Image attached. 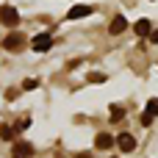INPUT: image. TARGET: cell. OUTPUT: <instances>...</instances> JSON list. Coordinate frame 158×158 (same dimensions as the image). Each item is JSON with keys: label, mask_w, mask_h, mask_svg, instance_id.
Masks as SVG:
<instances>
[{"label": "cell", "mask_w": 158, "mask_h": 158, "mask_svg": "<svg viewBox=\"0 0 158 158\" xmlns=\"http://www.w3.org/2000/svg\"><path fill=\"white\" fill-rule=\"evenodd\" d=\"M31 47H33L36 53H47V50L53 47V36H50V33H36V36L31 39Z\"/></svg>", "instance_id": "obj_2"}, {"label": "cell", "mask_w": 158, "mask_h": 158, "mask_svg": "<svg viewBox=\"0 0 158 158\" xmlns=\"http://www.w3.org/2000/svg\"><path fill=\"white\" fill-rule=\"evenodd\" d=\"M150 42H153V44H158V31H153V33H150Z\"/></svg>", "instance_id": "obj_15"}, {"label": "cell", "mask_w": 158, "mask_h": 158, "mask_svg": "<svg viewBox=\"0 0 158 158\" xmlns=\"http://www.w3.org/2000/svg\"><path fill=\"white\" fill-rule=\"evenodd\" d=\"M78 158H92V156H78Z\"/></svg>", "instance_id": "obj_16"}, {"label": "cell", "mask_w": 158, "mask_h": 158, "mask_svg": "<svg viewBox=\"0 0 158 158\" xmlns=\"http://www.w3.org/2000/svg\"><path fill=\"white\" fill-rule=\"evenodd\" d=\"M122 119H125V108L111 106V122H122Z\"/></svg>", "instance_id": "obj_10"}, {"label": "cell", "mask_w": 158, "mask_h": 158, "mask_svg": "<svg viewBox=\"0 0 158 158\" xmlns=\"http://www.w3.org/2000/svg\"><path fill=\"white\" fill-rule=\"evenodd\" d=\"M0 44H3L8 53H17V50H22V47H25V36H22V33H17V31H11Z\"/></svg>", "instance_id": "obj_1"}, {"label": "cell", "mask_w": 158, "mask_h": 158, "mask_svg": "<svg viewBox=\"0 0 158 158\" xmlns=\"http://www.w3.org/2000/svg\"><path fill=\"white\" fill-rule=\"evenodd\" d=\"M94 8L92 6H72L69 11H67V19H83V17H89Z\"/></svg>", "instance_id": "obj_4"}, {"label": "cell", "mask_w": 158, "mask_h": 158, "mask_svg": "<svg viewBox=\"0 0 158 158\" xmlns=\"http://www.w3.org/2000/svg\"><path fill=\"white\" fill-rule=\"evenodd\" d=\"M94 147H97V150H111V147H114L111 133H97V136H94Z\"/></svg>", "instance_id": "obj_7"}, {"label": "cell", "mask_w": 158, "mask_h": 158, "mask_svg": "<svg viewBox=\"0 0 158 158\" xmlns=\"http://www.w3.org/2000/svg\"><path fill=\"white\" fill-rule=\"evenodd\" d=\"M36 86H39V81H36V78H25V81H22V89H25V92H33Z\"/></svg>", "instance_id": "obj_12"}, {"label": "cell", "mask_w": 158, "mask_h": 158, "mask_svg": "<svg viewBox=\"0 0 158 158\" xmlns=\"http://www.w3.org/2000/svg\"><path fill=\"white\" fill-rule=\"evenodd\" d=\"M0 22H3V25H8V28H14V25L19 22L17 8H14V6H3V8H0Z\"/></svg>", "instance_id": "obj_3"}, {"label": "cell", "mask_w": 158, "mask_h": 158, "mask_svg": "<svg viewBox=\"0 0 158 158\" xmlns=\"http://www.w3.org/2000/svg\"><path fill=\"white\" fill-rule=\"evenodd\" d=\"M147 114H150V117H158V100H156V97L147 100Z\"/></svg>", "instance_id": "obj_13"}, {"label": "cell", "mask_w": 158, "mask_h": 158, "mask_svg": "<svg viewBox=\"0 0 158 158\" xmlns=\"http://www.w3.org/2000/svg\"><path fill=\"white\" fill-rule=\"evenodd\" d=\"M28 156H33V147L28 142H17L14 144V158H28Z\"/></svg>", "instance_id": "obj_8"}, {"label": "cell", "mask_w": 158, "mask_h": 158, "mask_svg": "<svg viewBox=\"0 0 158 158\" xmlns=\"http://www.w3.org/2000/svg\"><path fill=\"white\" fill-rule=\"evenodd\" d=\"M0 139L11 142V139H14V128H11V125H3V128H0Z\"/></svg>", "instance_id": "obj_11"}, {"label": "cell", "mask_w": 158, "mask_h": 158, "mask_svg": "<svg viewBox=\"0 0 158 158\" xmlns=\"http://www.w3.org/2000/svg\"><path fill=\"white\" fill-rule=\"evenodd\" d=\"M133 31H136V36H150V33H153V22H150V19H139V22L133 25Z\"/></svg>", "instance_id": "obj_9"}, {"label": "cell", "mask_w": 158, "mask_h": 158, "mask_svg": "<svg viewBox=\"0 0 158 158\" xmlns=\"http://www.w3.org/2000/svg\"><path fill=\"white\" fill-rule=\"evenodd\" d=\"M122 31H128V19H125V17H114L111 25H108V33H111V36H119Z\"/></svg>", "instance_id": "obj_6"}, {"label": "cell", "mask_w": 158, "mask_h": 158, "mask_svg": "<svg viewBox=\"0 0 158 158\" xmlns=\"http://www.w3.org/2000/svg\"><path fill=\"white\" fill-rule=\"evenodd\" d=\"M117 144H119V150H122V153H133V150H136V139H133L131 133H119Z\"/></svg>", "instance_id": "obj_5"}, {"label": "cell", "mask_w": 158, "mask_h": 158, "mask_svg": "<svg viewBox=\"0 0 158 158\" xmlns=\"http://www.w3.org/2000/svg\"><path fill=\"white\" fill-rule=\"evenodd\" d=\"M86 81H89V83H106V75H103V72H92Z\"/></svg>", "instance_id": "obj_14"}]
</instances>
